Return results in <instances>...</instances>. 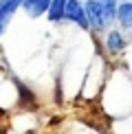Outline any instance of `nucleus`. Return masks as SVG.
I'll use <instances>...</instances> for the list:
<instances>
[{
    "instance_id": "8",
    "label": "nucleus",
    "mask_w": 132,
    "mask_h": 134,
    "mask_svg": "<svg viewBox=\"0 0 132 134\" xmlns=\"http://www.w3.org/2000/svg\"><path fill=\"white\" fill-rule=\"evenodd\" d=\"M101 7H103V13H106V20H114L117 18V0H101Z\"/></svg>"
},
{
    "instance_id": "4",
    "label": "nucleus",
    "mask_w": 132,
    "mask_h": 134,
    "mask_svg": "<svg viewBox=\"0 0 132 134\" xmlns=\"http://www.w3.org/2000/svg\"><path fill=\"white\" fill-rule=\"evenodd\" d=\"M53 0H22V9L26 11V15H31V18H40L48 11Z\"/></svg>"
},
{
    "instance_id": "6",
    "label": "nucleus",
    "mask_w": 132,
    "mask_h": 134,
    "mask_svg": "<svg viewBox=\"0 0 132 134\" xmlns=\"http://www.w3.org/2000/svg\"><path fill=\"white\" fill-rule=\"evenodd\" d=\"M106 44H108V51H110V53H119V51H123L125 40H123V35H121L119 31H110Z\"/></svg>"
},
{
    "instance_id": "2",
    "label": "nucleus",
    "mask_w": 132,
    "mask_h": 134,
    "mask_svg": "<svg viewBox=\"0 0 132 134\" xmlns=\"http://www.w3.org/2000/svg\"><path fill=\"white\" fill-rule=\"evenodd\" d=\"M64 18L75 22V24L81 26V29H90V26H88V18H86V9H84V4H81L79 0H68V2H66Z\"/></svg>"
},
{
    "instance_id": "3",
    "label": "nucleus",
    "mask_w": 132,
    "mask_h": 134,
    "mask_svg": "<svg viewBox=\"0 0 132 134\" xmlns=\"http://www.w3.org/2000/svg\"><path fill=\"white\" fill-rule=\"evenodd\" d=\"M18 7H22V0H0V35H2L4 29H7L11 15L15 13Z\"/></svg>"
},
{
    "instance_id": "5",
    "label": "nucleus",
    "mask_w": 132,
    "mask_h": 134,
    "mask_svg": "<svg viewBox=\"0 0 132 134\" xmlns=\"http://www.w3.org/2000/svg\"><path fill=\"white\" fill-rule=\"evenodd\" d=\"M117 20L123 29H132V2H121L117 7Z\"/></svg>"
},
{
    "instance_id": "7",
    "label": "nucleus",
    "mask_w": 132,
    "mask_h": 134,
    "mask_svg": "<svg viewBox=\"0 0 132 134\" xmlns=\"http://www.w3.org/2000/svg\"><path fill=\"white\" fill-rule=\"evenodd\" d=\"M66 2H68V0H53V2H51V7H48V20H51V22H57V20L64 18Z\"/></svg>"
},
{
    "instance_id": "1",
    "label": "nucleus",
    "mask_w": 132,
    "mask_h": 134,
    "mask_svg": "<svg viewBox=\"0 0 132 134\" xmlns=\"http://www.w3.org/2000/svg\"><path fill=\"white\" fill-rule=\"evenodd\" d=\"M84 9H86L88 26H90L92 31H101L103 26L108 24L106 13H103V7H101V0H86Z\"/></svg>"
}]
</instances>
